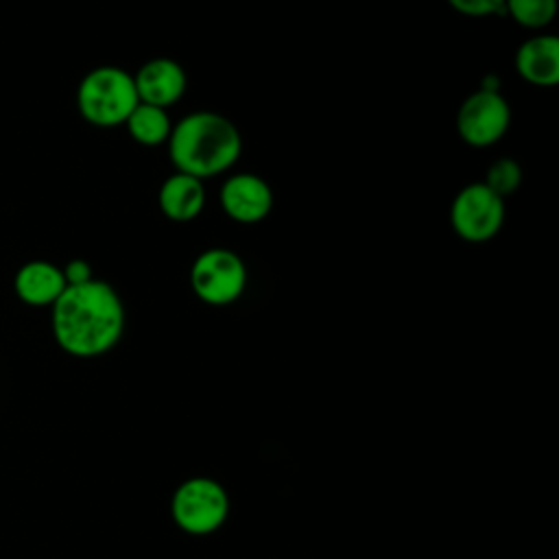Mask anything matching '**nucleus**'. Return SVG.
<instances>
[{
    "mask_svg": "<svg viewBox=\"0 0 559 559\" xmlns=\"http://www.w3.org/2000/svg\"><path fill=\"white\" fill-rule=\"evenodd\" d=\"M127 312L116 288L103 280L66 286L50 306L55 343L74 358H98L124 334Z\"/></svg>",
    "mask_w": 559,
    "mask_h": 559,
    "instance_id": "obj_1",
    "label": "nucleus"
},
{
    "mask_svg": "<svg viewBox=\"0 0 559 559\" xmlns=\"http://www.w3.org/2000/svg\"><path fill=\"white\" fill-rule=\"evenodd\" d=\"M242 153L238 127L216 111H192L173 124L168 157L179 173L207 179L229 170Z\"/></svg>",
    "mask_w": 559,
    "mask_h": 559,
    "instance_id": "obj_2",
    "label": "nucleus"
},
{
    "mask_svg": "<svg viewBox=\"0 0 559 559\" xmlns=\"http://www.w3.org/2000/svg\"><path fill=\"white\" fill-rule=\"evenodd\" d=\"M138 103L133 74L118 66H98L90 70L76 87L79 114L94 127L124 124Z\"/></svg>",
    "mask_w": 559,
    "mask_h": 559,
    "instance_id": "obj_3",
    "label": "nucleus"
},
{
    "mask_svg": "<svg viewBox=\"0 0 559 559\" xmlns=\"http://www.w3.org/2000/svg\"><path fill=\"white\" fill-rule=\"evenodd\" d=\"M229 493L210 476H190L177 485L170 498V518L179 531L205 537L223 528L229 518Z\"/></svg>",
    "mask_w": 559,
    "mask_h": 559,
    "instance_id": "obj_4",
    "label": "nucleus"
},
{
    "mask_svg": "<svg viewBox=\"0 0 559 559\" xmlns=\"http://www.w3.org/2000/svg\"><path fill=\"white\" fill-rule=\"evenodd\" d=\"M247 264L227 247L201 251L190 266V288L207 306H231L247 288Z\"/></svg>",
    "mask_w": 559,
    "mask_h": 559,
    "instance_id": "obj_5",
    "label": "nucleus"
},
{
    "mask_svg": "<svg viewBox=\"0 0 559 559\" xmlns=\"http://www.w3.org/2000/svg\"><path fill=\"white\" fill-rule=\"evenodd\" d=\"M504 199L491 192L483 181L461 188L450 205V225L454 234L472 245L496 238L504 225Z\"/></svg>",
    "mask_w": 559,
    "mask_h": 559,
    "instance_id": "obj_6",
    "label": "nucleus"
},
{
    "mask_svg": "<svg viewBox=\"0 0 559 559\" xmlns=\"http://www.w3.org/2000/svg\"><path fill=\"white\" fill-rule=\"evenodd\" d=\"M511 127V105L500 92L476 90L456 114V131L469 146L485 148L507 135Z\"/></svg>",
    "mask_w": 559,
    "mask_h": 559,
    "instance_id": "obj_7",
    "label": "nucleus"
},
{
    "mask_svg": "<svg viewBox=\"0 0 559 559\" xmlns=\"http://www.w3.org/2000/svg\"><path fill=\"white\" fill-rule=\"evenodd\" d=\"M218 201L231 221L240 225H255L271 214L273 190L266 179L255 173H236L221 186Z\"/></svg>",
    "mask_w": 559,
    "mask_h": 559,
    "instance_id": "obj_8",
    "label": "nucleus"
},
{
    "mask_svg": "<svg viewBox=\"0 0 559 559\" xmlns=\"http://www.w3.org/2000/svg\"><path fill=\"white\" fill-rule=\"evenodd\" d=\"M133 83L140 103L155 105L162 109H168L170 105L179 103L188 87L186 70L179 61L170 57H153L146 63H142L140 70L133 74Z\"/></svg>",
    "mask_w": 559,
    "mask_h": 559,
    "instance_id": "obj_9",
    "label": "nucleus"
},
{
    "mask_svg": "<svg viewBox=\"0 0 559 559\" xmlns=\"http://www.w3.org/2000/svg\"><path fill=\"white\" fill-rule=\"evenodd\" d=\"M515 72L535 87L559 83V39L550 33L528 37L515 50Z\"/></svg>",
    "mask_w": 559,
    "mask_h": 559,
    "instance_id": "obj_10",
    "label": "nucleus"
},
{
    "mask_svg": "<svg viewBox=\"0 0 559 559\" xmlns=\"http://www.w3.org/2000/svg\"><path fill=\"white\" fill-rule=\"evenodd\" d=\"M61 266L48 260H31L15 271L13 290L17 299L33 308H50L66 288Z\"/></svg>",
    "mask_w": 559,
    "mask_h": 559,
    "instance_id": "obj_11",
    "label": "nucleus"
},
{
    "mask_svg": "<svg viewBox=\"0 0 559 559\" xmlns=\"http://www.w3.org/2000/svg\"><path fill=\"white\" fill-rule=\"evenodd\" d=\"M157 205L168 221L190 223L205 207V186L201 179L177 170L162 181Z\"/></svg>",
    "mask_w": 559,
    "mask_h": 559,
    "instance_id": "obj_12",
    "label": "nucleus"
},
{
    "mask_svg": "<svg viewBox=\"0 0 559 559\" xmlns=\"http://www.w3.org/2000/svg\"><path fill=\"white\" fill-rule=\"evenodd\" d=\"M124 127L138 144L157 146V144L168 142V135L173 131V120L166 109L146 105V103H138L135 109L124 120Z\"/></svg>",
    "mask_w": 559,
    "mask_h": 559,
    "instance_id": "obj_13",
    "label": "nucleus"
},
{
    "mask_svg": "<svg viewBox=\"0 0 559 559\" xmlns=\"http://www.w3.org/2000/svg\"><path fill=\"white\" fill-rule=\"evenodd\" d=\"M504 11L520 26L539 31L557 15V0H504Z\"/></svg>",
    "mask_w": 559,
    "mask_h": 559,
    "instance_id": "obj_14",
    "label": "nucleus"
},
{
    "mask_svg": "<svg viewBox=\"0 0 559 559\" xmlns=\"http://www.w3.org/2000/svg\"><path fill=\"white\" fill-rule=\"evenodd\" d=\"M483 183L491 192H496L498 197L504 199V197L513 194L520 188V183H522V166L513 157H500V159H496L487 168Z\"/></svg>",
    "mask_w": 559,
    "mask_h": 559,
    "instance_id": "obj_15",
    "label": "nucleus"
},
{
    "mask_svg": "<svg viewBox=\"0 0 559 559\" xmlns=\"http://www.w3.org/2000/svg\"><path fill=\"white\" fill-rule=\"evenodd\" d=\"M448 4L467 17H487V15H507L504 0H448Z\"/></svg>",
    "mask_w": 559,
    "mask_h": 559,
    "instance_id": "obj_16",
    "label": "nucleus"
},
{
    "mask_svg": "<svg viewBox=\"0 0 559 559\" xmlns=\"http://www.w3.org/2000/svg\"><path fill=\"white\" fill-rule=\"evenodd\" d=\"M61 271H63V280H66L68 286H76V284H85V282L94 280L92 264L87 260H83V258L70 260Z\"/></svg>",
    "mask_w": 559,
    "mask_h": 559,
    "instance_id": "obj_17",
    "label": "nucleus"
},
{
    "mask_svg": "<svg viewBox=\"0 0 559 559\" xmlns=\"http://www.w3.org/2000/svg\"><path fill=\"white\" fill-rule=\"evenodd\" d=\"M478 90H485V92H500V79H498L496 74H485Z\"/></svg>",
    "mask_w": 559,
    "mask_h": 559,
    "instance_id": "obj_18",
    "label": "nucleus"
}]
</instances>
